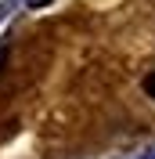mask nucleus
I'll return each mask as SVG.
<instances>
[{"instance_id": "7ed1b4c3", "label": "nucleus", "mask_w": 155, "mask_h": 159, "mask_svg": "<svg viewBox=\"0 0 155 159\" xmlns=\"http://www.w3.org/2000/svg\"><path fill=\"white\" fill-rule=\"evenodd\" d=\"M29 4H33V7H43V4H47V0H29Z\"/></svg>"}, {"instance_id": "f03ea898", "label": "nucleus", "mask_w": 155, "mask_h": 159, "mask_svg": "<svg viewBox=\"0 0 155 159\" xmlns=\"http://www.w3.org/2000/svg\"><path fill=\"white\" fill-rule=\"evenodd\" d=\"M4 61H7V40H0V69H4Z\"/></svg>"}, {"instance_id": "f257e3e1", "label": "nucleus", "mask_w": 155, "mask_h": 159, "mask_svg": "<svg viewBox=\"0 0 155 159\" xmlns=\"http://www.w3.org/2000/svg\"><path fill=\"white\" fill-rule=\"evenodd\" d=\"M141 87H144V94H148V98H155V72H148V76L141 80Z\"/></svg>"}]
</instances>
